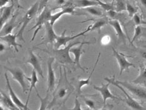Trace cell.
<instances>
[{"label":"cell","mask_w":146,"mask_h":110,"mask_svg":"<svg viewBox=\"0 0 146 110\" xmlns=\"http://www.w3.org/2000/svg\"><path fill=\"white\" fill-rule=\"evenodd\" d=\"M100 56V53H99V54H98V55L97 57V61L96 62V64H95L94 67V68L92 69V71L91 73L90 74V75H89V76H88V77L87 79H80V80H79V81H78V92H80L82 87H84V86H88V85L90 84L91 77H92V75H93V73L94 72L95 70H96V68L97 65L98 64V61H99Z\"/></svg>","instance_id":"cell-24"},{"label":"cell","mask_w":146,"mask_h":110,"mask_svg":"<svg viewBox=\"0 0 146 110\" xmlns=\"http://www.w3.org/2000/svg\"><path fill=\"white\" fill-rule=\"evenodd\" d=\"M74 8L75 7L74 6H66L65 8H63L62 11H60L59 12H57L55 14H53L52 15V17H51L50 19V23L52 24L53 26L55 23H56V21L58 20L60 18H61L63 15L65 14H70L72 15L74 13Z\"/></svg>","instance_id":"cell-18"},{"label":"cell","mask_w":146,"mask_h":110,"mask_svg":"<svg viewBox=\"0 0 146 110\" xmlns=\"http://www.w3.org/2000/svg\"><path fill=\"white\" fill-rule=\"evenodd\" d=\"M141 55L142 56V57L146 59V51H142L141 52Z\"/></svg>","instance_id":"cell-42"},{"label":"cell","mask_w":146,"mask_h":110,"mask_svg":"<svg viewBox=\"0 0 146 110\" xmlns=\"http://www.w3.org/2000/svg\"><path fill=\"white\" fill-rule=\"evenodd\" d=\"M9 0H0V6L1 7H3V6H5L7 3L9 2Z\"/></svg>","instance_id":"cell-39"},{"label":"cell","mask_w":146,"mask_h":110,"mask_svg":"<svg viewBox=\"0 0 146 110\" xmlns=\"http://www.w3.org/2000/svg\"><path fill=\"white\" fill-rule=\"evenodd\" d=\"M55 58L54 57H50L47 61V71H48V75H47V93H52L55 88L56 85V77L55 71L53 67V62Z\"/></svg>","instance_id":"cell-6"},{"label":"cell","mask_w":146,"mask_h":110,"mask_svg":"<svg viewBox=\"0 0 146 110\" xmlns=\"http://www.w3.org/2000/svg\"><path fill=\"white\" fill-rule=\"evenodd\" d=\"M1 109H11V110H18L20 109L18 107L13 101L11 97H9L7 94L1 90Z\"/></svg>","instance_id":"cell-14"},{"label":"cell","mask_w":146,"mask_h":110,"mask_svg":"<svg viewBox=\"0 0 146 110\" xmlns=\"http://www.w3.org/2000/svg\"><path fill=\"white\" fill-rule=\"evenodd\" d=\"M96 6H94L83 8V10L85 12L88 13V14L92 16H95V17H102V16L103 15V11H102L100 9L97 8Z\"/></svg>","instance_id":"cell-27"},{"label":"cell","mask_w":146,"mask_h":110,"mask_svg":"<svg viewBox=\"0 0 146 110\" xmlns=\"http://www.w3.org/2000/svg\"><path fill=\"white\" fill-rule=\"evenodd\" d=\"M6 71L10 72L12 75L13 79L17 81L20 85V86L22 88L23 93H26L28 89V85L25 82V78H26V75H25L23 71L20 67H14V68H9L4 67Z\"/></svg>","instance_id":"cell-5"},{"label":"cell","mask_w":146,"mask_h":110,"mask_svg":"<svg viewBox=\"0 0 146 110\" xmlns=\"http://www.w3.org/2000/svg\"><path fill=\"white\" fill-rule=\"evenodd\" d=\"M55 4L59 6H63V5H66V0H55Z\"/></svg>","instance_id":"cell-38"},{"label":"cell","mask_w":146,"mask_h":110,"mask_svg":"<svg viewBox=\"0 0 146 110\" xmlns=\"http://www.w3.org/2000/svg\"><path fill=\"white\" fill-rule=\"evenodd\" d=\"M52 15V10H51L48 6H46L45 8H44V9L42 11V12L40 13L38 18V19L36 20L35 25V26L31 29V30H33L34 28L35 29V30L34 31L32 39L31 40V42H32V41H33V40L35 39L37 33H38V31L40 30L41 28H42L43 25H45V23L46 21H50Z\"/></svg>","instance_id":"cell-4"},{"label":"cell","mask_w":146,"mask_h":110,"mask_svg":"<svg viewBox=\"0 0 146 110\" xmlns=\"http://www.w3.org/2000/svg\"><path fill=\"white\" fill-rule=\"evenodd\" d=\"M49 0H39V9L38 13L42 12V11L46 6L47 3H48Z\"/></svg>","instance_id":"cell-35"},{"label":"cell","mask_w":146,"mask_h":110,"mask_svg":"<svg viewBox=\"0 0 146 110\" xmlns=\"http://www.w3.org/2000/svg\"><path fill=\"white\" fill-rule=\"evenodd\" d=\"M67 91L68 90L66 87H60V89L58 91V93H57V96L60 99L64 98L67 94Z\"/></svg>","instance_id":"cell-33"},{"label":"cell","mask_w":146,"mask_h":110,"mask_svg":"<svg viewBox=\"0 0 146 110\" xmlns=\"http://www.w3.org/2000/svg\"><path fill=\"white\" fill-rule=\"evenodd\" d=\"M17 23H16V16H15L3 25V27L1 28L0 35H1V37H3L8 34L11 33L13 30L17 27Z\"/></svg>","instance_id":"cell-20"},{"label":"cell","mask_w":146,"mask_h":110,"mask_svg":"<svg viewBox=\"0 0 146 110\" xmlns=\"http://www.w3.org/2000/svg\"><path fill=\"white\" fill-rule=\"evenodd\" d=\"M110 40H111V39L109 35H105L104 37H102V39L101 42L102 45H108V44L110 42Z\"/></svg>","instance_id":"cell-36"},{"label":"cell","mask_w":146,"mask_h":110,"mask_svg":"<svg viewBox=\"0 0 146 110\" xmlns=\"http://www.w3.org/2000/svg\"><path fill=\"white\" fill-rule=\"evenodd\" d=\"M114 10L117 13L126 11V3L123 0H115L114 2Z\"/></svg>","instance_id":"cell-29"},{"label":"cell","mask_w":146,"mask_h":110,"mask_svg":"<svg viewBox=\"0 0 146 110\" xmlns=\"http://www.w3.org/2000/svg\"><path fill=\"white\" fill-rule=\"evenodd\" d=\"M44 25H45V33L42 42L39 45H44V44L47 45V44L50 43L51 45H53L57 38H58V35L55 33L53 29V26L50 23L49 21H46Z\"/></svg>","instance_id":"cell-9"},{"label":"cell","mask_w":146,"mask_h":110,"mask_svg":"<svg viewBox=\"0 0 146 110\" xmlns=\"http://www.w3.org/2000/svg\"><path fill=\"white\" fill-rule=\"evenodd\" d=\"M141 5L146 9V0H140Z\"/></svg>","instance_id":"cell-41"},{"label":"cell","mask_w":146,"mask_h":110,"mask_svg":"<svg viewBox=\"0 0 146 110\" xmlns=\"http://www.w3.org/2000/svg\"><path fill=\"white\" fill-rule=\"evenodd\" d=\"M84 101H85V105H86L90 109H96V105H95V102L93 100L84 98Z\"/></svg>","instance_id":"cell-34"},{"label":"cell","mask_w":146,"mask_h":110,"mask_svg":"<svg viewBox=\"0 0 146 110\" xmlns=\"http://www.w3.org/2000/svg\"><path fill=\"white\" fill-rule=\"evenodd\" d=\"M90 43H91L90 42H82L80 45L77 47H72L70 50V53H72L74 55L75 64L83 71H85V69L82 67V65H80V63L81 55L84 53L83 51H82V47H83V46L85 45V44H90Z\"/></svg>","instance_id":"cell-15"},{"label":"cell","mask_w":146,"mask_h":110,"mask_svg":"<svg viewBox=\"0 0 146 110\" xmlns=\"http://www.w3.org/2000/svg\"><path fill=\"white\" fill-rule=\"evenodd\" d=\"M66 30H64V31L62 33L61 35L58 36V38L56 40V42L54 43V49H60L61 47H66V44L68 42H70L73 40L75 39L76 38H77L78 37L80 36H83L85 35V34L88 31H90V26H88V28L85 31H82V32L79 33L75 35L74 36H66L65 35V33H66Z\"/></svg>","instance_id":"cell-7"},{"label":"cell","mask_w":146,"mask_h":110,"mask_svg":"<svg viewBox=\"0 0 146 110\" xmlns=\"http://www.w3.org/2000/svg\"><path fill=\"white\" fill-rule=\"evenodd\" d=\"M28 56L29 57H28V59L26 62L27 64H30L32 65L33 68L37 72L38 74L43 78V70L38 56L35 54L32 50H30L29 52H28Z\"/></svg>","instance_id":"cell-13"},{"label":"cell","mask_w":146,"mask_h":110,"mask_svg":"<svg viewBox=\"0 0 146 110\" xmlns=\"http://www.w3.org/2000/svg\"><path fill=\"white\" fill-rule=\"evenodd\" d=\"M39 9V1H37L34 4L31 6V7L28 9L26 13H25V16L23 18V20H22V26L20 28V30L18 31V33L17 34V39L21 41V42H25L23 37V33L25 30V28H27L28 25L30 23V22L33 20L34 17H35L36 15L38 13Z\"/></svg>","instance_id":"cell-2"},{"label":"cell","mask_w":146,"mask_h":110,"mask_svg":"<svg viewBox=\"0 0 146 110\" xmlns=\"http://www.w3.org/2000/svg\"><path fill=\"white\" fill-rule=\"evenodd\" d=\"M17 39V34L13 35L12 33H9L6 35L0 37V40H1V42H4L6 43L8 45L9 47H13L14 49L16 50V52H18V47H22L21 44H19L17 42V40L16 39Z\"/></svg>","instance_id":"cell-17"},{"label":"cell","mask_w":146,"mask_h":110,"mask_svg":"<svg viewBox=\"0 0 146 110\" xmlns=\"http://www.w3.org/2000/svg\"><path fill=\"white\" fill-rule=\"evenodd\" d=\"M96 1L98 2V5L100 6L101 7L106 11H109L114 9V5L112 4V3H104L102 1H101L100 0H96Z\"/></svg>","instance_id":"cell-31"},{"label":"cell","mask_w":146,"mask_h":110,"mask_svg":"<svg viewBox=\"0 0 146 110\" xmlns=\"http://www.w3.org/2000/svg\"><path fill=\"white\" fill-rule=\"evenodd\" d=\"M133 20H134V22L136 26H137V25H141L142 24H146V22L142 21L140 15L138 13H136L134 15V17H133Z\"/></svg>","instance_id":"cell-32"},{"label":"cell","mask_w":146,"mask_h":110,"mask_svg":"<svg viewBox=\"0 0 146 110\" xmlns=\"http://www.w3.org/2000/svg\"><path fill=\"white\" fill-rule=\"evenodd\" d=\"M75 8H85L90 6H99L98 2L96 1H93V0H75L74 5Z\"/></svg>","instance_id":"cell-23"},{"label":"cell","mask_w":146,"mask_h":110,"mask_svg":"<svg viewBox=\"0 0 146 110\" xmlns=\"http://www.w3.org/2000/svg\"><path fill=\"white\" fill-rule=\"evenodd\" d=\"M36 93H37V96L40 100L41 102V105H40V107L38 109L40 110H44L47 109V106H48V104H49V96H50V93H46V96L45 97H41V96L38 93V91L36 89V88L35 89Z\"/></svg>","instance_id":"cell-28"},{"label":"cell","mask_w":146,"mask_h":110,"mask_svg":"<svg viewBox=\"0 0 146 110\" xmlns=\"http://www.w3.org/2000/svg\"><path fill=\"white\" fill-rule=\"evenodd\" d=\"M109 20H108L106 18H100L99 20H96L92 25H90V31L97 30L98 32H100L101 28L109 23Z\"/></svg>","instance_id":"cell-25"},{"label":"cell","mask_w":146,"mask_h":110,"mask_svg":"<svg viewBox=\"0 0 146 110\" xmlns=\"http://www.w3.org/2000/svg\"><path fill=\"white\" fill-rule=\"evenodd\" d=\"M26 79L27 80L29 81L30 83V89H29V94H28V98H27V101H29L30 96V94H31V92H32V90L33 89H36V84L39 82L37 72L34 69H33L32 72H31V77H28L26 76Z\"/></svg>","instance_id":"cell-22"},{"label":"cell","mask_w":146,"mask_h":110,"mask_svg":"<svg viewBox=\"0 0 146 110\" xmlns=\"http://www.w3.org/2000/svg\"><path fill=\"white\" fill-rule=\"evenodd\" d=\"M109 24L112 27L114 30H115L116 35L119 40L121 41L123 43H126V35L124 33L122 29V25L120 24L119 21L118 20H116V19H114V20H109Z\"/></svg>","instance_id":"cell-16"},{"label":"cell","mask_w":146,"mask_h":110,"mask_svg":"<svg viewBox=\"0 0 146 110\" xmlns=\"http://www.w3.org/2000/svg\"><path fill=\"white\" fill-rule=\"evenodd\" d=\"M117 82L120 85H122L123 87L129 90L135 96L141 99L146 101V90L143 89V88L135 86L134 85L131 84L126 81H117Z\"/></svg>","instance_id":"cell-11"},{"label":"cell","mask_w":146,"mask_h":110,"mask_svg":"<svg viewBox=\"0 0 146 110\" xmlns=\"http://www.w3.org/2000/svg\"><path fill=\"white\" fill-rule=\"evenodd\" d=\"M82 42H70L68 45L65 47L63 49H54L53 50H45V49H40L42 51L48 53L49 55H52L55 58L57 61L63 64H75V61H73L70 55V50L72 47L80 44Z\"/></svg>","instance_id":"cell-1"},{"label":"cell","mask_w":146,"mask_h":110,"mask_svg":"<svg viewBox=\"0 0 146 110\" xmlns=\"http://www.w3.org/2000/svg\"><path fill=\"white\" fill-rule=\"evenodd\" d=\"M112 51H113V55L114 56L117 60V62L120 67V75H122L123 72L124 71H129V68L131 67H135V65L132 63L128 61V60L126 59V57L124 54L122 53H119L117 52V50L112 47Z\"/></svg>","instance_id":"cell-8"},{"label":"cell","mask_w":146,"mask_h":110,"mask_svg":"<svg viewBox=\"0 0 146 110\" xmlns=\"http://www.w3.org/2000/svg\"><path fill=\"white\" fill-rule=\"evenodd\" d=\"M104 79L106 81H107L108 83H109L110 84H112L113 86H115L117 88L122 91V93L124 94V95L125 96V102L127 103V105H128L132 109H134V110H142V109H145V108L142 106L141 105H140L137 101H135L133 97H132L129 94L126 92V91L124 89V87H123L122 85H120L117 82V80L115 79V75H113L112 77H105Z\"/></svg>","instance_id":"cell-3"},{"label":"cell","mask_w":146,"mask_h":110,"mask_svg":"<svg viewBox=\"0 0 146 110\" xmlns=\"http://www.w3.org/2000/svg\"><path fill=\"white\" fill-rule=\"evenodd\" d=\"M115 1V0H112V4H114V2Z\"/></svg>","instance_id":"cell-43"},{"label":"cell","mask_w":146,"mask_h":110,"mask_svg":"<svg viewBox=\"0 0 146 110\" xmlns=\"http://www.w3.org/2000/svg\"><path fill=\"white\" fill-rule=\"evenodd\" d=\"M110 85V84L109 83H108L106 84H102L101 86H96V85H94V89L101 94L102 97V99H103L104 106H105V105H106V102L107 99H108L123 100L122 99L119 98V97H118L114 96L113 94L110 92V91L109 89Z\"/></svg>","instance_id":"cell-12"},{"label":"cell","mask_w":146,"mask_h":110,"mask_svg":"<svg viewBox=\"0 0 146 110\" xmlns=\"http://www.w3.org/2000/svg\"><path fill=\"white\" fill-rule=\"evenodd\" d=\"M126 11L128 13L129 17L133 18L135 14L137 13L138 8L131 5L129 1H126Z\"/></svg>","instance_id":"cell-30"},{"label":"cell","mask_w":146,"mask_h":110,"mask_svg":"<svg viewBox=\"0 0 146 110\" xmlns=\"http://www.w3.org/2000/svg\"><path fill=\"white\" fill-rule=\"evenodd\" d=\"M72 110H82V108L81 107V105L80 103H79L78 100V97H76V98L75 99V105H74V107L73 108L70 109Z\"/></svg>","instance_id":"cell-37"},{"label":"cell","mask_w":146,"mask_h":110,"mask_svg":"<svg viewBox=\"0 0 146 110\" xmlns=\"http://www.w3.org/2000/svg\"><path fill=\"white\" fill-rule=\"evenodd\" d=\"M14 9V5L12 4L9 6L1 7V28L3 27L11 17L12 11Z\"/></svg>","instance_id":"cell-19"},{"label":"cell","mask_w":146,"mask_h":110,"mask_svg":"<svg viewBox=\"0 0 146 110\" xmlns=\"http://www.w3.org/2000/svg\"><path fill=\"white\" fill-rule=\"evenodd\" d=\"M132 83L143 85L144 86L146 87V65L144 64L139 65V74L138 76L132 81Z\"/></svg>","instance_id":"cell-21"},{"label":"cell","mask_w":146,"mask_h":110,"mask_svg":"<svg viewBox=\"0 0 146 110\" xmlns=\"http://www.w3.org/2000/svg\"><path fill=\"white\" fill-rule=\"evenodd\" d=\"M142 37H146V27H143L141 25H137L135 27L134 36L131 42V44H133L136 40Z\"/></svg>","instance_id":"cell-26"},{"label":"cell","mask_w":146,"mask_h":110,"mask_svg":"<svg viewBox=\"0 0 146 110\" xmlns=\"http://www.w3.org/2000/svg\"><path fill=\"white\" fill-rule=\"evenodd\" d=\"M5 50V46L4 44L3 43V42H1V44H0V52H3L4 50Z\"/></svg>","instance_id":"cell-40"},{"label":"cell","mask_w":146,"mask_h":110,"mask_svg":"<svg viewBox=\"0 0 146 110\" xmlns=\"http://www.w3.org/2000/svg\"><path fill=\"white\" fill-rule=\"evenodd\" d=\"M5 79L6 81V85H7L9 93V96H10L11 98L13 100V101L14 102V103L18 107V108L20 110L30 109V108H28V101H27L26 103H23L21 101V100L19 98V97L17 96V94L15 93L14 90L13 89V88L11 86L10 82H9V78H8L7 73L5 74Z\"/></svg>","instance_id":"cell-10"}]
</instances>
